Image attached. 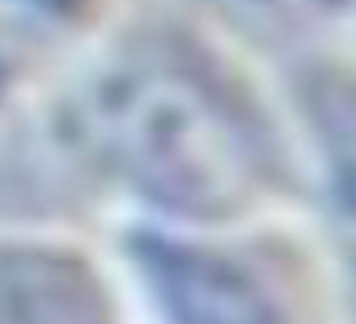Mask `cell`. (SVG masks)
<instances>
[{"label":"cell","instance_id":"obj_1","mask_svg":"<svg viewBox=\"0 0 356 324\" xmlns=\"http://www.w3.org/2000/svg\"><path fill=\"white\" fill-rule=\"evenodd\" d=\"M81 129L108 172L177 216H232L268 177L241 104L200 68L161 52L100 68L81 97Z\"/></svg>","mask_w":356,"mask_h":324},{"label":"cell","instance_id":"obj_2","mask_svg":"<svg viewBox=\"0 0 356 324\" xmlns=\"http://www.w3.org/2000/svg\"><path fill=\"white\" fill-rule=\"evenodd\" d=\"M132 257L168 324H284L273 292L209 244L145 232Z\"/></svg>","mask_w":356,"mask_h":324},{"label":"cell","instance_id":"obj_3","mask_svg":"<svg viewBox=\"0 0 356 324\" xmlns=\"http://www.w3.org/2000/svg\"><path fill=\"white\" fill-rule=\"evenodd\" d=\"M0 324H100V296L72 260L52 252H4Z\"/></svg>","mask_w":356,"mask_h":324},{"label":"cell","instance_id":"obj_4","mask_svg":"<svg viewBox=\"0 0 356 324\" xmlns=\"http://www.w3.org/2000/svg\"><path fill=\"white\" fill-rule=\"evenodd\" d=\"M92 0H0V72L49 56L76 36Z\"/></svg>","mask_w":356,"mask_h":324},{"label":"cell","instance_id":"obj_5","mask_svg":"<svg viewBox=\"0 0 356 324\" xmlns=\"http://www.w3.org/2000/svg\"><path fill=\"white\" fill-rule=\"evenodd\" d=\"M305 100L328 172L337 180L340 196L356 209V81L328 72L308 84Z\"/></svg>","mask_w":356,"mask_h":324},{"label":"cell","instance_id":"obj_6","mask_svg":"<svg viewBox=\"0 0 356 324\" xmlns=\"http://www.w3.org/2000/svg\"><path fill=\"white\" fill-rule=\"evenodd\" d=\"M232 24L260 36H289L305 33L332 13V0H212Z\"/></svg>","mask_w":356,"mask_h":324},{"label":"cell","instance_id":"obj_7","mask_svg":"<svg viewBox=\"0 0 356 324\" xmlns=\"http://www.w3.org/2000/svg\"><path fill=\"white\" fill-rule=\"evenodd\" d=\"M344 296H348V321L356 324V252L348 257V273H344Z\"/></svg>","mask_w":356,"mask_h":324}]
</instances>
